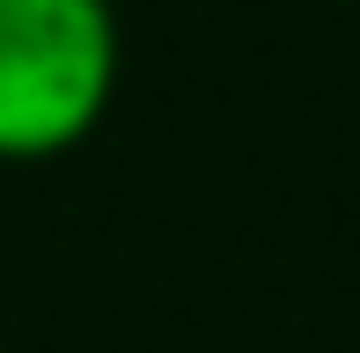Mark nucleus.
Segmentation results:
<instances>
[{"label":"nucleus","mask_w":360,"mask_h":353,"mask_svg":"<svg viewBox=\"0 0 360 353\" xmlns=\"http://www.w3.org/2000/svg\"><path fill=\"white\" fill-rule=\"evenodd\" d=\"M118 89L110 0H0V162H44L96 133Z\"/></svg>","instance_id":"f257e3e1"}]
</instances>
